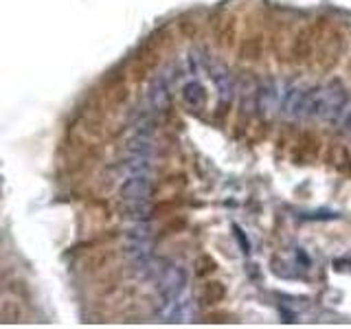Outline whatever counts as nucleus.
<instances>
[{
	"label": "nucleus",
	"instance_id": "nucleus-2",
	"mask_svg": "<svg viewBox=\"0 0 351 329\" xmlns=\"http://www.w3.org/2000/svg\"><path fill=\"white\" fill-rule=\"evenodd\" d=\"M121 200H123L125 211L130 213L132 219L145 222L152 200V173L125 171V178L121 182Z\"/></svg>",
	"mask_w": 351,
	"mask_h": 329
},
{
	"label": "nucleus",
	"instance_id": "nucleus-1",
	"mask_svg": "<svg viewBox=\"0 0 351 329\" xmlns=\"http://www.w3.org/2000/svg\"><path fill=\"white\" fill-rule=\"evenodd\" d=\"M347 108V88L340 84H323L301 90L292 88L285 93L283 112L305 121H338Z\"/></svg>",
	"mask_w": 351,
	"mask_h": 329
},
{
	"label": "nucleus",
	"instance_id": "nucleus-4",
	"mask_svg": "<svg viewBox=\"0 0 351 329\" xmlns=\"http://www.w3.org/2000/svg\"><path fill=\"white\" fill-rule=\"evenodd\" d=\"M160 318L169 323H186L189 318H193V303L186 294L176 296L171 301L160 303Z\"/></svg>",
	"mask_w": 351,
	"mask_h": 329
},
{
	"label": "nucleus",
	"instance_id": "nucleus-9",
	"mask_svg": "<svg viewBox=\"0 0 351 329\" xmlns=\"http://www.w3.org/2000/svg\"><path fill=\"white\" fill-rule=\"evenodd\" d=\"M347 132H351V114L347 117Z\"/></svg>",
	"mask_w": 351,
	"mask_h": 329
},
{
	"label": "nucleus",
	"instance_id": "nucleus-3",
	"mask_svg": "<svg viewBox=\"0 0 351 329\" xmlns=\"http://www.w3.org/2000/svg\"><path fill=\"white\" fill-rule=\"evenodd\" d=\"M154 281H156L160 303L171 301L176 296L184 294V290H186V270L182 266H178V263H167V266L160 268V272L156 274Z\"/></svg>",
	"mask_w": 351,
	"mask_h": 329
},
{
	"label": "nucleus",
	"instance_id": "nucleus-6",
	"mask_svg": "<svg viewBox=\"0 0 351 329\" xmlns=\"http://www.w3.org/2000/svg\"><path fill=\"white\" fill-rule=\"evenodd\" d=\"M202 66L206 69L208 77H211V82L215 84L217 88V93L222 99H230L235 93V82H233V77H230V73L224 69L219 62H213V60H204L202 58Z\"/></svg>",
	"mask_w": 351,
	"mask_h": 329
},
{
	"label": "nucleus",
	"instance_id": "nucleus-8",
	"mask_svg": "<svg viewBox=\"0 0 351 329\" xmlns=\"http://www.w3.org/2000/svg\"><path fill=\"white\" fill-rule=\"evenodd\" d=\"M182 101L193 108V110H200L204 103H206V90H204V86L200 82H186L182 86Z\"/></svg>",
	"mask_w": 351,
	"mask_h": 329
},
{
	"label": "nucleus",
	"instance_id": "nucleus-7",
	"mask_svg": "<svg viewBox=\"0 0 351 329\" xmlns=\"http://www.w3.org/2000/svg\"><path fill=\"white\" fill-rule=\"evenodd\" d=\"M169 88H171V82L169 77L160 73L156 80L149 84V90H147V106L152 112H162L165 108L169 103Z\"/></svg>",
	"mask_w": 351,
	"mask_h": 329
},
{
	"label": "nucleus",
	"instance_id": "nucleus-5",
	"mask_svg": "<svg viewBox=\"0 0 351 329\" xmlns=\"http://www.w3.org/2000/svg\"><path fill=\"white\" fill-rule=\"evenodd\" d=\"M283 99H285V93H281V86L277 82H270L259 88L257 108L261 110V114L272 117V114H277L279 110H283Z\"/></svg>",
	"mask_w": 351,
	"mask_h": 329
}]
</instances>
